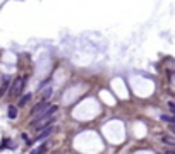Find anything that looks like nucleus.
Instances as JSON below:
<instances>
[{
  "label": "nucleus",
  "mask_w": 175,
  "mask_h": 154,
  "mask_svg": "<svg viewBox=\"0 0 175 154\" xmlns=\"http://www.w3.org/2000/svg\"><path fill=\"white\" fill-rule=\"evenodd\" d=\"M165 154H175V151H170L168 149V151H165Z\"/></svg>",
  "instance_id": "12"
},
{
  "label": "nucleus",
  "mask_w": 175,
  "mask_h": 154,
  "mask_svg": "<svg viewBox=\"0 0 175 154\" xmlns=\"http://www.w3.org/2000/svg\"><path fill=\"white\" fill-rule=\"evenodd\" d=\"M52 106H53V104H52L50 101H41V103H38V104L31 110V113H29V115L33 116L35 120H36V118H41V116L45 115V113H46Z\"/></svg>",
  "instance_id": "1"
},
{
  "label": "nucleus",
  "mask_w": 175,
  "mask_h": 154,
  "mask_svg": "<svg viewBox=\"0 0 175 154\" xmlns=\"http://www.w3.org/2000/svg\"><path fill=\"white\" fill-rule=\"evenodd\" d=\"M53 132H55V127H53V125H50V127H46V129L39 130V134H38V140H43V139H46L48 135H52Z\"/></svg>",
  "instance_id": "4"
},
{
  "label": "nucleus",
  "mask_w": 175,
  "mask_h": 154,
  "mask_svg": "<svg viewBox=\"0 0 175 154\" xmlns=\"http://www.w3.org/2000/svg\"><path fill=\"white\" fill-rule=\"evenodd\" d=\"M168 108H170V111L175 115V103H172V101H170V103H168Z\"/></svg>",
  "instance_id": "11"
},
{
  "label": "nucleus",
  "mask_w": 175,
  "mask_h": 154,
  "mask_svg": "<svg viewBox=\"0 0 175 154\" xmlns=\"http://www.w3.org/2000/svg\"><path fill=\"white\" fill-rule=\"evenodd\" d=\"M170 130H172V132L175 134V125H170Z\"/></svg>",
  "instance_id": "13"
},
{
  "label": "nucleus",
  "mask_w": 175,
  "mask_h": 154,
  "mask_svg": "<svg viewBox=\"0 0 175 154\" xmlns=\"http://www.w3.org/2000/svg\"><path fill=\"white\" fill-rule=\"evenodd\" d=\"M161 142H163V144H170V146H175V137L165 135V137H161Z\"/></svg>",
  "instance_id": "7"
},
{
  "label": "nucleus",
  "mask_w": 175,
  "mask_h": 154,
  "mask_svg": "<svg viewBox=\"0 0 175 154\" xmlns=\"http://www.w3.org/2000/svg\"><path fill=\"white\" fill-rule=\"evenodd\" d=\"M5 91H10V79L9 77H3V82L0 86V98H3Z\"/></svg>",
  "instance_id": "5"
},
{
  "label": "nucleus",
  "mask_w": 175,
  "mask_h": 154,
  "mask_svg": "<svg viewBox=\"0 0 175 154\" xmlns=\"http://www.w3.org/2000/svg\"><path fill=\"white\" fill-rule=\"evenodd\" d=\"M52 96V87H46L43 91V101H48V98Z\"/></svg>",
  "instance_id": "9"
},
{
  "label": "nucleus",
  "mask_w": 175,
  "mask_h": 154,
  "mask_svg": "<svg viewBox=\"0 0 175 154\" xmlns=\"http://www.w3.org/2000/svg\"><path fill=\"white\" fill-rule=\"evenodd\" d=\"M45 151H46V146H41V147H38V149L31 151V154H43Z\"/></svg>",
  "instance_id": "10"
},
{
  "label": "nucleus",
  "mask_w": 175,
  "mask_h": 154,
  "mask_svg": "<svg viewBox=\"0 0 175 154\" xmlns=\"http://www.w3.org/2000/svg\"><path fill=\"white\" fill-rule=\"evenodd\" d=\"M22 87H24V79L17 77L12 82V86H10V96H19L21 93H22Z\"/></svg>",
  "instance_id": "3"
},
{
  "label": "nucleus",
  "mask_w": 175,
  "mask_h": 154,
  "mask_svg": "<svg viewBox=\"0 0 175 154\" xmlns=\"http://www.w3.org/2000/svg\"><path fill=\"white\" fill-rule=\"evenodd\" d=\"M29 101H31V94H24V96L19 99V106H26Z\"/></svg>",
  "instance_id": "8"
},
{
  "label": "nucleus",
  "mask_w": 175,
  "mask_h": 154,
  "mask_svg": "<svg viewBox=\"0 0 175 154\" xmlns=\"http://www.w3.org/2000/svg\"><path fill=\"white\" fill-rule=\"evenodd\" d=\"M7 113H9V118H10V120H16V118H17V106L10 104L9 110H7Z\"/></svg>",
  "instance_id": "6"
},
{
  "label": "nucleus",
  "mask_w": 175,
  "mask_h": 154,
  "mask_svg": "<svg viewBox=\"0 0 175 154\" xmlns=\"http://www.w3.org/2000/svg\"><path fill=\"white\" fill-rule=\"evenodd\" d=\"M53 122H55L53 115H45V116H41V118L33 120V122H31V127H33V129H38V130H43V129L50 127Z\"/></svg>",
  "instance_id": "2"
}]
</instances>
